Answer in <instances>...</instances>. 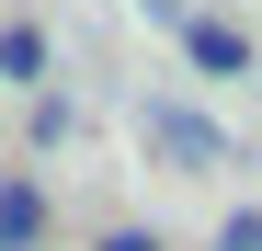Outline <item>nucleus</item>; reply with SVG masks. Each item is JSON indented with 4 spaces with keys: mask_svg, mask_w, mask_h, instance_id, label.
I'll use <instances>...</instances> for the list:
<instances>
[{
    "mask_svg": "<svg viewBox=\"0 0 262 251\" xmlns=\"http://www.w3.org/2000/svg\"><path fill=\"white\" fill-rule=\"evenodd\" d=\"M0 80H46V23H0Z\"/></svg>",
    "mask_w": 262,
    "mask_h": 251,
    "instance_id": "20e7f679",
    "label": "nucleus"
},
{
    "mask_svg": "<svg viewBox=\"0 0 262 251\" xmlns=\"http://www.w3.org/2000/svg\"><path fill=\"white\" fill-rule=\"evenodd\" d=\"M0 251H46V183H0Z\"/></svg>",
    "mask_w": 262,
    "mask_h": 251,
    "instance_id": "7ed1b4c3",
    "label": "nucleus"
},
{
    "mask_svg": "<svg viewBox=\"0 0 262 251\" xmlns=\"http://www.w3.org/2000/svg\"><path fill=\"white\" fill-rule=\"evenodd\" d=\"M148 160L160 172H228V126H216L205 103H148Z\"/></svg>",
    "mask_w": 262,
    "mask_h": 251,
    "instance_id": "f257e3e1",
    "label": "nucleus"
},
{
    "mask_svg": "<svg viewBox=\"0 0 262 251\" xmlns=\"http://www.w3.org/2000/svg\"><path fill=\"white\" fill-rule=\"evenodd\" d=\"M92 251H171V240H160V228H103Z\"/></svg>",
    "mask_w": 262,
    "mask_h": 251,
    "instance_id": "39448f33",
    "label": "nucleus"
},
{
    "mask_svg": "<svg viewBox=\"0 0 262 251\" xmlns=\"http://www.w3.org/2000/svg\"><path fill=\"white\" fill-rule=\"evenodd\" d=\"M137 12H148V23H183V0H137Z\"/></svg>",
    "mask_w": 262,
    "mask_h": 251,
    "instance_id": "423d86ee",
    "label": "nucleus"
},
{
    "mask_svg": "<svg viewBox=\"0 0 262 251\" xmlns=\"http://www.w3.org/2000/svg\"><path fill=\"white\" fill-rule=\"evenodd\" d=\"M183 57H194L205 80H239V69H251V34H239V23H205V12H183Z\"/></svg>",
    "mask_w": 262,
    "mask_h": 251,
    "instance_id": "f03ea898",
    "label": "nucleus"
}]
</instances>
